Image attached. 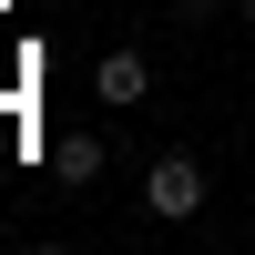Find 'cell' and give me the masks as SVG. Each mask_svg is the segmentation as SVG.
<instances>
[{"label": "cell", "instance_id": "obj_1", "mask_svg": "<svg viewBox=\"0 0 255 255\" xmlns=\"http://www.w3.org/2000/svg\"><path fill=\"white\" fill-rule=\"evenodd\" d=\"M143 204H153L163 225L204 215V163H194V153H153V163H143Z\"/></svg>", "mask_w": 255, "mask_h": 255}, {"label": "cell", "instance_id": "obj_2", "mask_svg": "<svg viewBox=\"0 0 255 255\" xmlns=\"http://www.w3.org/2000/svg\"><path fill=\"white\" fill-rule=\"evenodd\" d=\"M102 163H113V143H102V133H51V184H61V194L102 184Z\"/></svg>", "mask_w": 255, "mask_h": 255}, {"label": "cell", "instance_id": "obj_3", "mask_svg": "<svg viewBox=\"0 0 255 255\" xmlns=\"http://www.w3.org/2000/svg\"><path fill=\"white\" fill-rule=\"evenodd\" d=\"M92 92L102 102H153V61H143V51H102L92 61Z\"/></svg>", "mask_w": 255, "mask_h": 255}, {"label": "cell", "instance_id": "obj_4", "mask_svg": "<svg viewBox=\"0 0 255 255\" xmlns=\"http://www.w3.org/2000/svg\"><path fill=\"white\" fill-rule=\"evenodd\" d=\"M235 31H245V41H255V0H235Z\"/></svg>", "mask_w": 255, "mask_h": 255}]
</instances>
